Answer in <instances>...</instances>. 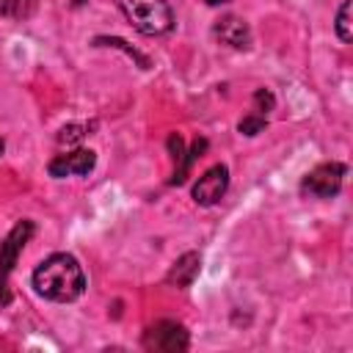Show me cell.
I'll list each match as a JSON object with an SVG mask.
<instances>
[{"mask_svg":"<svg viewBox=\"0 0 353 353\" xmlns=\"http://www.w3.org/2000/svg\"><path fill=\"white\" fill-rule=\"evenodd\" d=\"M33 287L39 295H44L50 301L69 303L83 295L85 276L72 254H52L33 270Z\"/></svg>","mask_w":353,"mask_h":353,"instance_id":"obj_1","label":"cell"},{"mask_svg":"<svg viewBox=\"0 0 353 353\" xmlns=\"http://www.w3.org/2000/svg\"><path fill=\"white\" fill-rule=\"evenodd\" d=\"M127 22L143 36H163L174 25V14L165 0H116Z\"/></svg>","mask_w":353,"mask_h":353,"instance_id":"obj_2","label":"cell"},{"mask_svg":"<svg viewBox=\"0 0 353 353\" xmlns=\"http://www.w3.org/2000/svg\"><path fill=\"white\" fill-rule=\"evenodd\" d=\"M190 339L182 323L174 320H157L154 325H149L143 331V347L146 350H157V353H176V350H188Z\"/></svg>","mask_w":353,"mask_h":353,"instance_id":"obj_3","label":"cell"},{"mask_svg":"<svg viewBox=\"0 0 353 353\" xmlns=\"http://www.w3.org/2000/svg\"><path fill=\"white\" fill-rule=\"evenodd\" d=\"M30 234H33V223H30V221H19V223L8 232L6 243L0 245V301H3V303H8V292H6L8 273L14 270L17 256H19V251L25 248V243L30 240Z\"/></svg>","mask_w":353,"mask_h":353,"instance_id":"obj_4","label":"cell"},{"mask_svg":"<svg viewBox=\"0 0 353 353\" xmlns=\"http://www.w3.org/2000/svg\"><path fill=\"white\" fill-rule=\"evenodd\" d=\"M342 179H345V165L342 163H323V165H317L314 171L306 174L301 190L312 193V196H320V199H331V196L339 193Z\"/></svg>","mask_w":353,"mask_h":353,"instance_id":"obj_5","label":"cell"},{"mask_svg":"<svg viewBox=\"0 0 353 353\" xmlns=\"http://www.w3.org/2000/svg\"><path fill=\"white\" fill-rule=\"evenodd\" d=\"M226 185H229V168L223 163H218V165L207 168L199 176V182L193 185V201L201 207H210L226 193Z\"/></svg>","mask_w":353,"mask_h":353,"instance_id":"obj_6","label":"cell"},{"mask_svg":"<svg viewBox=\"0 0 353 353\" xmlns=\"http://www.w3.org/2000/svg\"><path fill=\"white\" fill-rule=\"evenodd\" d=\"M97 163V154L91 149H77V152H69V154H58L52 163H50V174L55 179L61 176H69V174H88Z\"/></svg>","mask_w":353,"mask_h":353,"instance_id":"obj_7","label":"cell"},{"mask_svg":"<svg viewBox=\"0 0 353 353\" xmlns=\"http://www.w3.org/2000/svg\"><path fill=\"white\" fill-rule=\"evenodd\" d=\"M212 33L223 44H229L234 50H245L251 44V30H248V25L240 17H223V19H218L215 28H212Z\"/></svg>","mask_w":353,"mask_h":353,"instance_id":"obj_8","label":"cell"},{"mask_svg":"<svg viewBox=\"0 0 353 353\" xmlns=\"http://www.w3.org/2000/svg\"><path fill=\"white\" fill-rule=\"evenodd\" d=\"M199 270H201V256H199L196 251H188V254H182V256L171 265L165 281L174 284V287H182V290H185V287L193 284V279L199 276Z\"/></svg>","mask_w":353,"mask_h":353,"instance_id":"obj_9","label":"cell"},{"mask_svg":"<svg viewBox=\"0 0 353 353\" xmlns=\"http://www.w3.org/2000/svg\"><path fill=\"white\" fill-rule=\"evenodd\" d=\"M39 0H0V17L6 19H28L36 11Z\"/></svg>","mask_w":353,"mask_h":353,"instance_id":"obj_10","label":"cell"},{"mask_svg":"<svg viewBox=\"0 0 353 353\" xmlns=\"http://www.w3.org/2000/svg\"><path fill=\"white\" fill-rule=\"evenodd\" d=\"M350 6H353V0H342L339 14H336V36H339L345 44L353 39V28H350Z\"/></svg>","mask_w":353,"mask_h":353,"instance_id":"obj_11","label":"cell"},{"mask_svg":"<svg viewBox=\"0 0 353 353\" xmlns=\"http://www.w3.org/2000/svg\"><path fill=\"white\" fill-rule=\"evenodd\" d=\"M91 127H94V124H69V127H63V130L58 132V143H77L80 138L88 135Z\"/></svg>","mask_w":353,"mask_h":353,"instance_id":"obj_12","label":"cell"},{"mask_svg":"<svg viewBox=\"0 0 353 353\" xmlns=\"http://www.w3.org/2000/svg\"><path fill=\"white\" fill-rule=\"evenodd\" d=\"M237 130H240L243 135H256V132H262V130H265V116H262V113L245 116V119L237 124Z\"/></svg>","mask_w":353,"mask_h":353,"instance_id":"obj_13","label":"cell"},{"mask_svg":"<svg viewBox=\"0 0 353 353\" xmlns=\"http://www.w3.org/2000/svg\"><path fill=\"white\" fill-rule=\"evenodd\" d=\"M254 105H256V110H262V113H268V110H273V105H276V99H273V94H270V91H265V88H259V91L254 94Z\"/></svg>","mask_w":353,"mask_h":353,"instance_id":"obj_14","label":"cell"},{"mask_svg":"<svg viewBox=\"0 0 353 353\" xmlns=\"http://www.w3.org/2000/svg\"><path fill=\"white\" fill-rule=\"evenodd\" d=\"M210 6H221V3H229V0H207Z\"/></svg>","mask_w":353,"mask_h":353,"instance_id":"obj_15","label":"cell"},{"mask_svg":"<svg viewBox=\"0 0 353 353\" xmlns=\"http://www.w3.org/2000/svg\"><path fill=\"white\" fill-rule=\"evenodd\" d=\"M3 149H6V143H3V138H0V154H3Z\"/></svg>","mask_w":353,"mask_h":353,"instance_id":"obj_16","label":"cell"}]
</instances>
